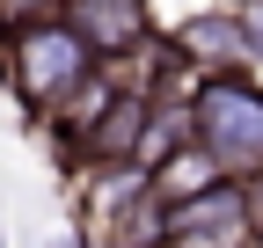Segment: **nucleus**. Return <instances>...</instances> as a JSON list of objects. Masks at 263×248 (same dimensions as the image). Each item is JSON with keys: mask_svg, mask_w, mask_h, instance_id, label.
<instances>
[{"mask_svg": "<svg viewBox=\"0 0 263 248\" xmlns=\"http://www.w3.org/2000/svg\"><path fill=\"white\" fill-rule=\"evenodd\" d=\"M190 146L227 182H263V80L256 73H197L183 88Z\"/></svg>", "mask_w": 263, "mask_h": 248, "instance_id": "f257e3e1", "label": "nucleus"}, {"mask_svg": "<svg viewBox=\"0 0 263 248\" xmlns=\"http://www.w3.org/2000/svg\"><path fill=\"white\" fill-rule=\"evenodd\" d=\"M88 73H95V58L81 51V37H73L59 15H37V22L0 29V88L15 95V110H22L29 124H44Z\"/></svg>", "mask_w": 263, "mask_h": 248, "instance_id": "f03ea898", "label": "nucleus"}, {"mask_svg": "<svg viewBox=\"0 0 263 248\" xmlns=\"http://www.w3.org/2000/svg\"><path fill=\"white\" fill-rule=\"evenodd\" d=\"M59 22L81 37V51L95 66H124L154 37V8L146 0H59Z\"/></svg>", "mask_w": 263, "mask_h": 248, "instance_id": "7ed1b4c3", "label": "nucleus"}, {"mask_svg": "<svg viewBox=\"0 0 263 248\" xmlns=\"http://www.w3.org/2000/svg\"><path fill=\"white\" fill-rule=\"evenodd\" d=\"M168 44L183 51L190 80L197 73H249V37H241V15L234 8H197L168 29Z\"/></svg>", "mask_w": 263, "mask_h": 248, "instance_id": "20e7f679", "label": "nucleus"}, {"mask_svg": "<svg viewBox=\"0 0 263 248\" xmlns=\"http://www.w3.org/2000/svg\"><path fill=\"white\" fill-rule=\"evenodd\" d=\"M95 234H103V248H168V204H161L154 190H139L132 204L103 212Z\"/></svg>", "mask_w": 263, "mask_h": 248, "instance_id": "39448f33", "label": "nucleus"}, {"mask_svg": "<svg viewBox=\"0 0 263 248\" xmlns=\"http://www.w3.org/2000/svg\"><path fill=\"white\" fill-rule=\"evenodd\" d=\"M212 182H227V175H219L197 146H183V153H168V161L154 168V197H161V204H190V197H205Z\"/></svg>", "mask_w": 263, "mask_h": 248, "instance_id": "423d86ee", "label": "nucleus"}, {"mask_svg": "<svg viewBox=\"0 0 263 248\" xmlns=\"http://www.w3.org/2000/svg\"><path fill=\"white\" fill-rule=\"evenodd\" d=\"M37 15H59V0H0V29H15V22H37Z\"/></svg>", "mask_w": 263, "mask_h": 248, "instance_id": "0eeeda50", "label": "nucleus"}, {"mask_svg": "<svg viewBox=\"0 0 263 248\" xmlns=\"http://www.w3.org/2000/svg\"><path fill=\"white\" fill-rule=\"evenodd\" d=\"M44 248H73V234H66V241H44Z\"/></svg>", "mask_w": 263, "mask_h": 248, "instance_id": "6e6552de", "label": "nucleus"}, {"mask_svg": "<svg viewBox=\"0 0 263 248\" xmlns=\"http://www.w3.org/2000/svg\"><path fill=\"white\" fill-rule=\"evenodd\" d=\"M0 248H8V219H0Z\"/></svg>", "mask_w": 263, "mask_h": 248, "instance_id": "1a4fd4ad", "label": "nucleus"}]
</instances>
